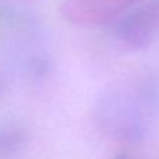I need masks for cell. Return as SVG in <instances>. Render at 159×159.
I'll return each instance as SVG.
<instances>
[{"mask_svg":"<svg viewBox=\"0 0 159 159\" xmlns=\"http://www.w3.org/2000/svg\"><path fill=\"white\" fill-rule=\"evenodd\" d=\"M132 3L134 0H65L62 11L78 24L102 25L118 20Z\"/></svg>","mask_w":159,"mask_h":159,"instance_id":"1","label":"cell"},{"mask_svg":"<svg viewBox=\"0 0 159 159\" xmlns=\"http://www.w3.org/2000/svg\"><path fill=\"white\" fill-rule=\"evenodd\" d=\"M23 142V134L17 128H0V159L10 156Z\"/></svg>","mask_w":159,"mask_h":159,"instance_id":"3","label":"cell"},{"mask_svg":"<svg viewBox=\"0 0 159 159\" xmlns=\"http://www.w3.org/2000/svg\"><path fill=\"white\" fill-rule=\"evenodd\" d=\"M156 27V18L152 11L139 9L135 11H125L118 18L117 33L124 42L134 47H141L149 42Z\"/></svg>","mask_w":159,"mask_h":159,"instance_id":"2","label":"cell"}]
</instances>
